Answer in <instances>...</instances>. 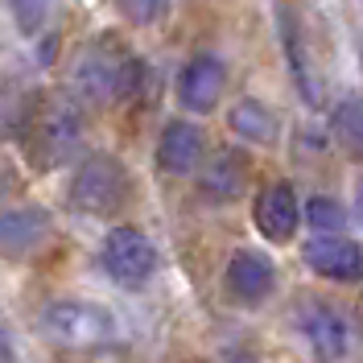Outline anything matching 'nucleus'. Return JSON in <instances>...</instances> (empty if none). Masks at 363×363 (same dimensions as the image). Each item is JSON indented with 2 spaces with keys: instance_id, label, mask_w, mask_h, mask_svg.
Segmentation results:
<instances>
[{
  "instance_id": "obj_1",
  "label": "nucleus",
  "mask_w": 363,
  "mask_h": 363,
  "mask_svg": "<svg viewBox=\"0 0 363 363\" xmlns=\"http://www.w3.org/2000/svg\"><path fill=\"white\" fill-rule=\"evenodd\" d=\"M70 83L87 104H124L145 87V62L120 38H95L74 54Z\"/></svg>"
},
{
  "instance_id": "obj_6",
  "label": "nucleus",
  "mask_w": 363,
  "mask_h": 363,
  "mask_svg": "<svg viewBox=\"0 0 363 363\" xmlns=\"http://www.w3.org/2000/svg\"><path fill=\"white\" fill-rule=\"evenodd\" d=\"M301 335H306L318 363H347L355 355V342H359L355 322L339 306H326V301H310L301 310Z\"/></svg>"
},
{
  "instance_id": "obj_11",
  "label": "nucleus",
  "mask_w": 363,
  "mask_h": 363,
  "mask_svg": "<svg viewBox=\"0 0 363 363\" xmlns=\"http://www.w3.org/2000/svg\"><path fill=\"white\" fill-rule=\"evenodd\" d=\"M203 153H206V140H203V128L194 120H169L157 136V165L174 178H186L203 165Z\"/></svg>"
},
{
  "instance_id": "obj_9",
  "label": "nucleus",
  "mask_w": 363,
  "mask_h": 363,
  "mask_svg": "<svg viewBox=\"0 0 363 363\" xmlns=\"http://www.w3.org/2000/svg\"><path fill=\"white\" fill-rule=\"evenodd\" d=\"M252 223L269 244H289L297 235V223H301V203H297L294 186L289 182L264 186L256 194V206H252Z\"/></svg>"
},
{
  "instance_id": "obj_12",
  "label": "nucleus",
  "mask_w": 363,
  "mask_h": 363,
  "mask_svg": "<svg viewBox=\"0 0 363 363\" xmlns=\"http://www.w3.org/2000/svg\"><path fill=\"white\" fill-rule=\"evenodd\" d=\"M277 29H281V50H285V62H289L297 95L306 99V108H322V87H318V74L310 67V50L301 42V25H297L294 9L285 0L277 4Z\"/></svg>"
},
{
  "instance_id": "obj_20",
  "label": "nucleus",
  "mask_w": 363,
  "mask_h": 363,
  "mask_svg": "<svg viewBox=\"0 0 363 363\" xmlns=\"http://www.w3.org/2000/svg\"><path fill=\"white\" fill-rule=\"evenodd\" d=\"M355 219H359V227H363V174L355 178Z\"/></svg>"
},
{
  "instance_id": "obj_10",
  "label": "nucleus",
  "mask_w": 363,
  "mask_h": 363,
  "mask_svg": "<svg viewBox=\"0 0 363 363\" xmlns=\"http://www.w3.org/2000/svg\"><path fill=\"white\" fill-rule=\"evenodd\" d=\"M223 285L240 306H260V301L277 289V264H272L264 252L240 248L231 260H227Z\"/></svg>"
},
{
  "instance_id": "obj_5",
  "label": "nucleus",
  "mask_w": 363,
  "mask_h": 363,
  "mask_svg": "<svg viewBox=\"0 0 363 363\" xmlns=\"http://www.w3.org/2000/svg\"><path fill=\"white\" fill-rule=\"evenodd\" d=\"M99 264H104V272L112 277L116 285L140 289V285H149L153 272H157V248H153V240H149L145 231H136V227H112V231L104 235V244H99Z\"/></svg>"
},
{
  "instance_id": "obj_2",
  "label": "nucleus",
  "mask_w": 363,
  "mask_h": 363,
  "mask_svg": "<svg viewBox=\"0 0 363 363\" xmlns=\"http://www.w3.org/2000/svg\"><path fill=\"white\" fill-rule=\"evenodd\" d=\"M42 330L50 342L70 347V351H99V347H112L120 339L112 310H104L95 301H79V297L50 301L42 310Z\"/></svg>"
},
{
  "instance_id": "obj_8",
  "label": "nucleus",
  "mask_w": 363,
  "mask_h": 363,
  "mask_svg": "<svg viewBox=\"0 0 363 363\" xmlns=\"http://www.w3.org/2000/svg\"><path fill=\"white\" fill-rule=\"evenodd\" d=\"M301 256L318 277H326L335 285H359L363 281V244L347 240V235H314V240H306Z\"/></svg>"
},
{
  "instance_id": "obj_7",
  "label": "nucleus",
  "mask_w": 363,
  "mask_h": 363,
  "mask_svg": "<svg viewBox=\"0 0 363 363\" xmlns=\"http://www.w3.org/2000/svg\"><path fill=\"white\" fill-rule=\"evenodd\" d=\"M223 87H227V62L219 54H211V50L186 58V67L178 70V83H174L178 104L194 116L215 112V104L223 99Z\"/></svg>"
},
{
  "instance_id": "obj_4",
  "label": "nucleus",
  "mask_w": 363,
  "mask_h": 363,
  "mask_svg": "<svg viewBox=\"0 0 363 363\" xmlns=\"http://www.w3.org/2000/svg\"><path fill=\"white\" fill-rule=\"evenodd\" d=\"M128 194H133L128 169L112 153H91V157H83L74 165L70 186H67L70 206L83 211V215H116L120 206L128 203Z\"/></svg>"
},
{
  "instance_id": "obj_21",
  "label": "nucleus",
  "mask_w": 363,
  "mask_h": 363,
  "mask_svg": "<svg viewBox=\"0 0 363 363\" xmlns=\"http://www.w3.org/2000/svg\"><path fill=\"white\" fill-rule=\"evenodd\" d=\"M223 363H256V359L244 355V351H231V355H223Z\"/></svg>"
},
{
  "instance_id": "obj_16",
  "label": "nucleus",
  "mask_w": 363,
  "mask_h": 363,
  "mask_svg": "<svg viewBox=\"0 0 363 363\" xmlns=\"http://www.w3.org/2000/svg\"><path fill=\"white\" fill-rule=\"evenodd\" d=\"M330 128H335V136L351 153L363 157V99L359 95H342L339 104L330 108Z\"/></svg>"
},
{
  "instance_id": "obj_14",
  "label": "nucleus",
  "mask_w": 363,
  "mask_h": 363,
  "mask_svg": "<svg viewBox=\"0 0 363 363\" xmlns=\"http://www.w3.org/2000/svg\"><path fill=\"white\" fill-rule=\"evenodd\" d=\"M227 124H231V133L240 136V140H248V145H272L277 140V112H272L269 104H260V99H240L231 112H227Z\"/></svg>"
},
{
  "instance_id": "obj_3",
  "label": "nucleus",
  "mask_w": 363,
  "mask_h": 363,
  "mask_svg": "<svg viewBox=\"0 0 363 363\" xmlns=\"http://www.w3.org/2000/svg\"><path fill=\"white\" fill-rule=\"evenodd\" d=\"M21 128H25V145L38 165H58L79 149L83 136V112L70 99H45L38 108L21 112Z\"/></svg>"
},
{
  "instance_id": "obj_19",
  "label": "nucleus",
  "mask_w": 363,
  "mask_h": 363,
  "mask_svg": "<svg viewBox=\"0 0 363 363\" xmlns=\"http://www.w3.org/2000/svg\"><path fill=\"white\" fill-rule=\"evenodd\" d=\"M112 4L133 25H157L161 17L169 13V0H112Z\"/></svg>"
},
{
  "instance_id": "obj_13",
  "label": "nucleus",
  "mask_w": 363,
  "mask_h": 363,
  "mask_svg": "<svg viewBox=\"0 0 363 363\" xmlns=\"http://www.w3.org/2000/svg\"><path fill=\"white\" fill-rule=\"evenodd\" d=\"M50 211L42 206H13L0 215V252L4 256H33L50 240Z\"/></svg>"
},
{
  "instance_id": "obj_15",
  "label": "nucleus",
  "mask_w": 363,
  "mask_h": 363,
  "mask_svg": "<svg viewBox=\"0 0 363 363\" xmlns=\"http://www.w3.org/2000/svg\"><path fill=\"white\" fill-rule=\"evenodd\" d=\"M199 186H203V194L211 203H231V199L244 190V157L231 153V149H223V153L203 169Z\"/></svg>"
},
{
  "instance_id": "obj_18",
  "label": "nucleus",
  "mask_w": 363,
  "mask_h": 363,
  "mask_svg": "<svg viewBox=\"0 0 363 363\" xmlns=\"http://www.w3.org/2000/svg\"><path fill=\"white\" fill-rule=\"evenodd\" d=\"M50 9H54V0H9V13H13L17 29H21V38H38L42 33V25L50 21Z\"/></svg>"
},
{
  "instance_id": "obj_17",
  "label": "nucleus",
  "mask_w": 363,
  "mask_h": 363,
  "mask_svg": "<svg viewBox=\"0 0 363 363\" xmlns=\"http://www.w3.org/2000/svg\"><path fill=\"white\" fill-rule=\"evenodd\" d=\"M306 223L314 227V235H342L347 223H351V215H347V206L339 199H330V194H314V199H306Z\"/></svg>"
}]
</instances>
